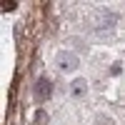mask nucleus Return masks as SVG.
<instances>
[{
	"instance_id": "6e6552de",
	"label": "nucleus",
	"mask_w": 125,
	"mask_h": 125,
	"mask_svg": "<svg viewBox=\"0 0 125 125\" xmlns=\"http://www.w3.org/2000/svg\"><path fill=\"white\" fill-rule=\"evenodd\" d=\"M15 8H18V3H5L3 10H8V13H10V10H15Z\"/></svg>"
},
{
	"instance_id": "f257e3e1",
	"label": "nucleus",
	"mask_w": 125,
	"mask_h": 125,
	"mask_svg": "<svg viewBox=\"0 0 125 125\" xmlns=\"http://www.w3.org/2000/svg\"><path fill=\"white\" fill-rule=\"evenodd\" d=\"M118 13L108 8H93L90 13L85 15V30L95 38V40H108L115 35L118 30Z\"/></svg>"
},
{
	"instance_id": "f03ea898",
	"label": "nucleus",
	"mask_w": 125,
	"mask_h": 125,
	"mask_svg": "<svg viewBox=\"0 0 125 125\" xmlns=\"http://www.w3.org/2000/svg\"><path fill=\"white\" fill-rule=\"evenodd\" d=\"M80 68V58L73 53V50H58L55 53V70L60 73H73V70H78Z\"/></svg>"
},
{
	"instance_id": "423d86ee",
	"label": "nucleus",
	"mask_w": 125,
	"mask_h": 125,
	"mask_svg": "<svg viewBox=\"0 0 125 125\" xmlns=\"http://www.w3.org/2000/svg\"><path fill=\"white\" fill-rule=\"evenodd\" d=\"M108 73H110L113 78H115V75H120V73H123V65H120V62H113V65L108 68Z\"/></svg>"
},
{
	"instance_id": "7ed1b4c3",
	"label": "nucleus",
	"mask_w": 125,
	"mask_h": 125,
	"mask_svg": "<svg viewBox=\"0 0 125 125\" xmlns=\"http://www.w3.org/2000/svg\"><path fill=\"white\" fill-rule=\"evenodd\" d=\"M50 98H53V80H50V75H40L33 83V100L35 103H45Z\"/></svg>"
},
{
	"instance_id": "20e7f679",
	"label": "nucleus",
	"mask_w": 125,
	"mask_h": 125,
	"mask_svg": "<svg viewBox=\"0 0 125 125\" xmlns=\"http://www.w3.org/2000/svg\"><path fill=\"white\" fill-rule=\"evenodd\" d=\"M88 80L85 78H75V80H73L70 83V88H68V93H70V98H75V100H83V98H85L88 95Z\"/></svg>"
},
{
	"instance_id": "39448f33",
	"label": "nucleus",
	"mask_w": 125,
	"mask_h": 125,
	"mask_svg": "<svg viewBox=\"0 0 125 125\" xmlns=\"http://www.w3.org/2000/svg\"><path fill=\"white\" fill-rule=\"evenodd\" d=\"M93 125H115V123H113V118L108 115V113H98L95 120H93Z\"/></svg>"
},
{
	"instance_id": "0eeeda50",
	"label": "nucleus",
	"mask_w": 125,
	"mask_h": 125,
	"mask_svg": "<svg viewBox=\"0 0 125 125\" xmlns=\"http://www.w3.org/2000/svg\"><path fill=\"white\" fill-rule=\"evenodd\" d=\"M35 123H38V125H45V123H48V115H45L43 110L38 113V118H35Z\"/></svg>"
}]
</instances>
